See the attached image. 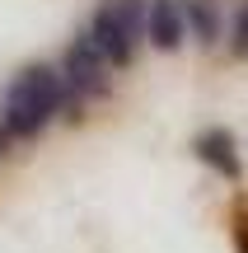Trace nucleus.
I'll return each instance as SVG.
<instances>
[{
  "mask_svg": "<svg viewBox=\"0 0 248 253\" xmlns=\"http://www.w3.org/2000/svg\"><path fill=\"white\" fill-rule=\"evenodd\" d=\"M61 108H71V94L61 84V71L47 61H33L5 84V99H0V126H5L14 141H33L37 131H47V122Z\"/></svg>",
  "mask_w": 248,
  "mask_h": 253,
  "instance_id": "f257e3e1",
  "label": "nucleus"
},
{
  "mask_svg": "<svg viewBox=\"0 0 248 253\" xmlns=\"http://www.w3.org/2000/svg\"><path fill=\"white\" fill-rule=\"evenodd\" d=\"M84 38L108 66H127L136 56V42L145 38V0H99Z\"/></svg>",
  "mask_w": 248,
  "mask_h": 253,
  "instance_id": "f03ea898",
  "label": "nucleus"
},
{
  "mask_svg": "<svg viewBox=\"0 0 248 253\" xmlns=\"http://www.w3.org/2000/svg\"><path fill=\"white\" fill-rule=\"evenodd\" d=\"M61 84H66V94H71V103L108 94V61L94 52V42L84 33L75 38V42L66 47V56H61Z\"/></svg>",
  "mask_w": 248,
  "mask_h": 253,
  "instance_id": "7ed1b4c3",
  "label": "nucleus"
},
{
  "mask_svg": "<svg viewBox=\"0 0 248 253\" xmlns=\"http://www.w3.org/2000/svg\"><path fill=\"white\" fill-rule=\"evenodd\" d=\"M145 38L159 52H178L187 38L183 24V0H145Z\"/></svg>",
  "mask_w": 248,
  "mask_h": 253,
  "instance_id": "20e7f679",
  "label": "nucleus"
},
{
  "mask_svg": "<svg viewBox=\"0 0 248 253\" xmlns=\"http://www.w3.org/2000/svg\"><path fill=\"white\" fill-rule=\"evenodd\" d=\"M192 150H197V160H202V164H211V169L220 173V178H230V183L244 173L239 145H234V136L225 131V126H206V131L192 141Z\"/></svg>",
  "mask_w": 248,
  "mask_h": 253,
  "instance_id": "39448f33",
  "label": "nucleus"
},
{
  "mask_svg": "<svg viewBox=\"0 0 248 253\" xmlns=\"http://www.w3.org/2000/svg\"><path fill=\"white\" fill-rule=\"evenodd\" d=\"M183 24L202 47L220 38V0H183Z\"/></svg>",
  "mask_w": 248,
  "mask_h": 253,
  "instance_id": "423d86ee",
  "label": "nucleus"
},
{
  "mask_svg": "<svg viewBox=\"0 0 248 253\" xmlns=\"http://www.w3.org/2000/svg\"><path fill=\"white\" fill-rule=\"evenodd\" d=\"M230 52H234V56H248V0L239 5V14H234V28H230Z\"/></svg>",
  "mask_w": 248,
  "mask_h": 253,
  "instance_id": "0eeeda50",
  "label": "nucleus"
},
{
  "mask_svg": "<svg viewBox=\"0 0 248 253\" xmlns=\"http://www.w3.org/2000/svg\"><path fill=\"white\" fill-rule=\"evenodd\" d=\"M234 235H239V253H248V216H239V225H234Z\"/></svg>",
  "mask_w": 248,
  "mask_h": 253,
  "instance_id": "6e6552de",
  "label": "nucleus"
}]
</instances>
